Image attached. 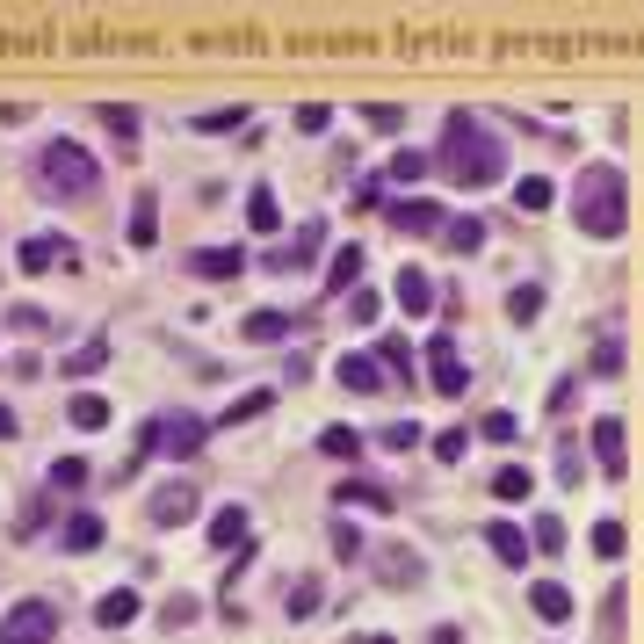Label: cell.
Here are the masks:
<instances>
[{"label":"cell","instance_id":"6da1fadb","mask_svg":"<svg viewBox=\"0 0 644 644\" xmlns=\"http://www.w3.org/2000/svg\"><path fill=\"white\" fill-rule=\"evenodd\" d=\"M442 167L464 181V189H493V181L507 174V152H500V138L485 131V124L449 116V131H442Z\"/></svg>","mask_w":644,"mask_h":644},{"label":"cell","instance_id":"7a4b0ae2","mask_svg":"<svg viewBox=\"0 0 644 644\" xmlns=\"http://www.w3.org/2000/svg\"><path fill=\"white\" fill-rule=\"evenodd\" d=\"M572 218H579V232H594V239H616L630 218H623V174L616 167H587V174H579V189H572Z\"/></svg>","mask_w":644,"mask_h":644},{"label":"cell","instance_id":"3957f363","mask_svg":"<svg viewBox=\"0 0 644 644\" xmlns=\"http://www.w3.org/2000/svg\"><path fill=\"white\" fill-rule=\"evenodd\" d=\"M37 181H44V196H95L102 167H95V152H80L73 138H58V145L37 152Z\"/></svg>","mask_w":644,"mask_h":644},{"label":"cell","instance_id":"277c9868","mask_svg":"<svg viewBox=\"0 0 644 644\" xmlns=\"http://www.w3.org/2000/svg\"><path fill=\"white\" fill-rule=\"evenodd\" d=\"M73 261H80V247H73L66 232H29L22 247H15V268L22 275H58V268H73Z\"/></svg>","mask_w":644,"mask_h":644},{"label":"cell","instance_id":"5b68a950","mask_svg":"<svg viewBox=\"0 0 644 644\" xmlns=\"http://www.w3.org/2000/svg\"><path fill=\"white\" fill-rule=\"evenodd\" d=\"M58 637V608L51 601H15L0 616V644H51Z\"/></svg>","mask_w":644,"mask_h":644},{"label":"cell","instance_id":"8992f818","mask_svg":"<svg viewBox=\"0 0 644 644\" xmlns=\"http://www.w3.org/2000/svg\"><path fill=\"white\" fill-rule=\"evenodd\" d=\"M203 442H210V420H203V413H167V420H152V449L174 456V464H181V456H196Z\"/></svg>","mask_w":644,"mask_h":644},{"label":"cell","instance_id":"52a82bcc","mask_svg":"<svg viewBox=\"0 0 644 644\" xmlns=\"http://www.w3.org/2000/svg\"><path fill=\"white\" fill-rule=\"evenodd\" d=\"M196 514H203V493H196L189 478H174V485H160V493L145 500V521H152V529H181V521H196Z\"/></svg>","mask_w":644,"mask_h":644},{"label":"cell","instance_id":"ba28073f","mask_svg":"<svg viewBox=\"0 0 644 644\" xmlns=\"http://www.w3.org/2000/svg\"><path fill=\"white\" fill-rule=\"evenodd\" d=\"M189 268L203 275V283H232V275H247L254 261H247V247H196Z\"/></svg>","mask_w":644,"mask_h":644},{"label":"cell","instance_id":"9c48e42d","mask_svg":"<svg viewBox=\"0 0 644 644\" xmlns=\"http://www.w3.org/2000/svg\"><path fill=\"white\" fill-rule=\"evenodd\" d=\"M384 218L398 225V232H413V239H427V232H442L449 218H442V203H427V196H406V203H391Z\"/></svg>","mask_w":644,"mask_h":644},{"label":"cell","instance_id":"30bf717a","mask_svg":"<svg viewBox=\"0 0 644 644\" xmlns=\"http://www.w3.org/2000/svg\"><path fill=\"white\" fill-rule=\"evenodd\" d=\"M427 370H435V391H442V398H464V391H471V377H464V362H456V341H449V333L427 348Z\"/></svg>","mask_w":644,"mask_h":644},{"label":"cell","instance_id":"8fae6325","mask_svg":"<svg viewBox=\"0 0 644 644\" xmlns=\"http://www.w3.org/2000/svg\"><path fill=\"white\" fill-rule=\"evenodd\" d=\"M333 377H341V391L370 398V391H384V362L377 355H341V362H333Z\"/></svg>","mask_w":644,"mask_h":644},{"label":"cell","instance_id":"7c38bea8","mask_svg":"<svg viewBox=\"0 0 644 644\" xmlns=\"http://www.w3.org/2000/svg\"><path fill=\"white\" fill-rule=\"evenodd\" d=\"M529 608H536V623H572V594L558 587V579H536V587H529Z\"/></svg>","mask_w":644,"mask_h":644},{"label":"cell","instance_id":"4fadbf2b","mask_svg":"<svg viewBox=\"0 0 644 644\" xmlns=\"http://www.w3.org/2000/svg\"><path fill=\"white\" fill-rule=\"evenodd\" d=\"M319 239H326L319 225H297V239H290V247H275V254H268V268H290V275H297V268H312Z\"/></svg>","mask_w":644,"mask_h":644},{"label":"cell","instance_id":"5bb4252c","mask_svg":"<svg viewBox=\"0 0 644 644\" xmlns=\"http://www.w3.org/2000/svg\"><path fill=\"white\" fill-rule=\"evenodd\" d=\"M594 456H601L608 478H623V464H630L623 456V420H594Z\"/></svg>","mask_w":644,"mask_h":644},{"label":"cell","instance_id":"9a60e30c","mask_svg":"<svg viewBox=\"0 0 644 644\" xmlns=\"http://www.w3.org/2000/svg\"><path fill=\"white\" fill-rule=\"evenodd\" d=\"M95 623H102V630H131V623H138V594H131V587L102 594V601H95Z\"/></svg>","mask_w":644,"mask_h":644},{"label":"cell","instance_id":"2e32d148","mask_svg":"<svg viewBox=\"0 0 644 644\" xmlns=\"http://www.w3.org/2000/svg\"><path fill=\"white\" fill-rule=\"evenodd\" d=\"M247 529H254V521H247V507H218V514H210V543H218V550H247Z\"/></svg>","mask_w":644,"mask_h":644},{"label":"cell","instance_id":"e0dca14e","mask_svg":"<svg viewBox=\"0 0 644 644\" xmlns=\"http://www.w3.org/2000/svg\"><path fill=\"white\" fill-rule=\"evenodd\" d=\"M485 543L500 550V565H529V536H521L514 521H485Z\"/></svg>","mask_w":644,"mask_h":644},{"label":"cell","instance_id":"ac0fdd59","mask_svg":"<svg viewBox=\"0 0 644 644\" xmlns=\"http://www.w3.org/2000/svg\"><path fill=\"white\" fill-rule=\"evenodd\" d=\"M333 500H341V507H398L391 493H384V485H370V478H341V485H333Z\"/></svg>","mask_w":644,"mask_h":644},{"label":"cell","instance_id":"d6986e66","mask_svg":"<svg viewBox=\"0 0 644 644\" xmlns=\"http://www.w3.org/2000/svg\"><path fill=\"white\" fill-rule=\"evenodd\" d=\"M247 225H254V232H275V225H283V210H275V189H268V181H254V189H247Z\"/></svg>","mask_w":644,"mask_h":644},{"label":"cell","instance_id":"ffe728a7","mask_svg":"<svg viewBox=\"0 0 644 644\" xmlns=\"http://www.w3.org/2000/svg\"><path fill=\"white\" fill-rule=\"evenodd\" d=\"M73 427H80V435L109 427V398H102V391H73Z\"/></svg>","mask_w":644,"mask_h":644},{"label":"cell","instance_id":"44dd1931","mask_svg":"<svg viewBox=\"0 0 644 644\" xmlns=\"http://www.w3.org/2000/svg\"><path fill=\"white\" fill-rule=\"evenodd\" d=\"M326 290H362V247H341V254H333Z\"/></svg>","mask_w":644,"mask_h":644},{"label":"cell","instance_id":"7402d4cb","mask_svg":"<svg viewBox=\"0 0 644 644\" xmlns=\"http://www.w3.org/2000/svg\"><path fill=\"white\" fill-rule=\"evenodd\" d=\"M398 304H406V312L420 319V312H427V304H435V283H427V275H420V268H406V275H398Z\"/></svg>","mask_w":644,"mask_h":644},{"label":"cell","instance_id":"603a6c76","mask_svg":"<svg viewBox=\"0 0 644 644\" xmlns=\"http://www.w3.org/2000/svg\"><path fill=\"white\" fill-rule=\"evenodd\" d=\"M377 579H384V587H406V579H420V558H413V550H377Z\"/></svg>","mask_w":644,"mask_h":644},{"label":"cell","instance_id":"cb8c5ba5","mask_svg":"<svg viewBox=\"0 0 644 644\" xmlns=\"http://www.w3.org/2000/svg\"><path fill=\"white\" fill-rule=\"evenodd\" d=\"M319 594H326V587H319L312 572H304V579H290V594H283V608H290V623H304V616H312V608H319Z\"/></svg>","mask_w":644,"mask_h":644},{"label":"cell","instance_id":"d4e9b609","mask_svg":"<svg viewBox=\"0 0 644 644\" xmlns=\"http://www.w3.org/2000/svg\"><path fill=\"white\" fill-rule=\"evenodd\" d=\"M152 239H160V203L138 196L131 203V247H152Z\"/></svg>","mask_w":644,"mask_h":644},{"label":"cell","instance_id":"484cf974","mask_svg":"<svg viewBox=\"0 0 644 644\" xmlns=\"http://www.w3.org/2000/svg\"><path fill=\"white\" fill-rule=\"evenodd\" d=\"M442 239H449V254H478V247H485V225H478V218H449Z\"/></svg>","mask_w":644,"mask_h":644},{"label":"cell","instance_id":"4316f807","mask_svg":"<svg viewBox=\"0 0 644 644\" xmlns=\"http://www.w3.org/2000/svg\"><path fill=\"white\" fill-rule=\"evenodd\" d=\"M95 543H102V514H87V507L66 514V550H95Z\"/></svg>","mask_w":644,"mask_h":644},{"label":"cell","instance_id":"83f0119b","mask_svg":"<svg viewBox=\"0 0 644 644\" xmlns=\"http://www.w3.org/2000/svg\"><path fill=\"white\" fill-rule=\"evenodd\" d=\"M290 326H297V319H283V312H254V319H247V341H254V348H275Z\"/></svg>","mask_w":644,"mask_h":644},{"label":"cell","instance_id":"f1b7e54d","mask_svg":"<svg viewBox=\"0 0 644 644\" xmlns=\"http://www.w3.org/2000/svg\"><path fill=\"white\" fill-rule=\"evenodd\" d=\"M536 312H543V290H536V283H521V290L507 297V319H514V326H529Z\"/></svg>","mask_w":644,"mask_h":644},{"label":"cell","instance_id":"f546056e","mask_svg":"<svg viewBox=\"0 0 644 644\" xmlns=\"http://www.w3.org/2000/svg\"><path fill=\"white\" fill-rule=\"evenodd\" d=\"M102 362H109V341H102V333H95V341H87V348H80V355L66 362V377H95Z\"/></svg>","mask_w":644,"mask_h":644},{"label":"cell","instance_id":"4dcf8cb0","mask_svg":"<svg viewBox=\"0 0 644 644\" xmlns=\"http://www.w3.org/2000/svg\"><path fill=\"white\" fill-rule=\"evenodd\" d=\"M196 616H203V601H196V594H174V601L160 608V623H167V630H189Z\"/></svg>","mask_w":644,"mask_h":644},{"label":"cell","instance_id":"1f68e13d","mask_svg":"<svg viewBox=\"0 0 644 644\" xmlns=\"http://www.w3.org/2000/svg\"><path fill=\"white\" fill-rule=\"evenodd\" d=\"M319 449L348 464V456H362V435H355V427H326V435H319Z\"/></svg>","mask_w":644,"mask_h":644},{"label":"cell","instance_id":"d6a6232c","mask_svg":"<svg viewBox=\"0 0 644 644\" xmlns=\"http://www.w3.org/2000/svg\"><path fill=\"white\" fill-rule=\"evenodd\" d=\"M493 493H500V500H529V471H521V464H500V471H493Z\"/></svg>","mask_w":644,"mask_h":644},{"label":"cell","instance_id":"836d02e7","mask_svg":"<svg viewBox=\"0 0 644 644\" xmlns=\"http://www.w3.org/2000/svg\"><path fill=\"white\" fill-rule=\"evenodd\" d=\"M51 485H58V493H80V485H87V464H80V456H58V464H51Z\"/></svg>","mask_w":644,"mask_h":644},{"label":"cell","instance_id":"e575fe53","mask_svg":"<svg viewBox=\"0 0 644 644\" xmlns=\"http://www.w3.org/2000/svg\"><path fill=\"white\" fill-rule=\"evenodd\" d=\"M514 203H521V210H543V203H550V181H543V174L514 181Z\"/></svg>","mask_w":644,"mask_h":644},{"label":"cell","instance_id":"d590c367","mask_svg":"<svg viewBox=\"0 0 644 644\" xmlns=\"http://www.w3.org/2000/svg\"><path fill=\"white\" fill-rule=\"evenodd\" d=\"M239 124H247V109H203L196 116V131H239Z\"/></svg>","mask_w":644,"mask_h":644},{"label":"cell","instance_id":"8d00e7d4","mask_svg":"<svg viewBox=\"0 0 644 644\" xmlns=\"http://www.w3.org/2000/svg\"><path fill=\"white\" fill-rule=\"evenodd\" d=\"M44 514H51V500H22V514H15V536H37V529H44Z\"/></svg>","mask_w":644,"mask_h":644},{"label":"cell","instance_id":"74e56055","mask_svg":"<svg viewBox=\"0 0 644 644\" xmlns=\"http://www.w3.org/2000/svg\"><path fill=\"white\" fill-rule=\"evenodd\" d=\"M536 550H565V521L558 514H536Z\"/></svg>","mask_w":644,"mask_h":644},{"label":"cell","instance_id":"f35d334b","mask_svg":"<svg viewBox=\"0 0 644 644\" xmlns=\"http://www.w3.org/2000/svg\"><path fill=\"white\" fill-rule=\"evenodd\" d=\"M8 326H15V333H51V319L37 312V304H15V312H8Z\"/></svg>","mask_w":644,"mask_h":644},{"label":"cell","instance_id":"ab89813d","mask_svg":"<svg viewBox=\"0 0 644 644\" xmlns=\"http://www.w3.org/2000/svg\"><path fill=\"white\" fill-rule=\"evenodd\" d=\"M594 370H601V377H616V370H623V341H616V333H601V355H594Z\"/></svg>","mask_w":644,"mask_h":644},{"label":"cell","instance_id":"60d3db41","mask_svg":"<svg viewBox=\"0 0 644 644\" xmlns=\"http://www.w3.org/2000/svg\"><path fill=\"white\" fill-rule=\"evenodd\" d=\"M594 550H601V558H623V521H601V529H594Z\"/></svg>","mask_w":644,"mask_h":644},{"label":"cell","instance_id":"b9f144b4","mask_svg":"<svg viewBox=\"0 0 644 644\" xmlns=\"http://www.w3.org/2000/svg\"><path fill=\"white\" fill-rule=\"evenodd\" d=\"M377 442H384V449H413V442H420V427H413V420H391Z\"/></svg>","mask_w":644,"mask_h":644},{"label":"cell","instance_id":"7bdbcfd3","mask_svg":"<svg viewBox=\"0 0 644 644\" xmlns=\"http://www.w3.org/2000/svg\"><path fill=\"white\" fill-rule=\"evenodd\" d=\"M471 449V427H449V435L435 442V456H442V464H456V456H464Z\"/></svg>","mask_w":644,"mask_h":644},{"label":"cell","instance_id":"ee69618b","mask_svg":"<svg viewBox=\"0 0 644 644\" xmlns=\"http://www.w3.org/2000/svg\"><path fill=\"white\" fill-rule=\"evenodd\" d=\"M102 124H109L116 138H138V109H102Z\"/></svg>","mask_w":644,"mask_h":644},{"label":"cell","instance_id":"f6af8a7d","mask_svg":"<svg viewBox=\"0 0 644 644\" xmlns=\"http://www.w3.org/2000/svg\"><path fill=\"white\" fill-rule=\"evenodd\" d=\"M391 174H398V181H420V174H427V152H398Z\"/></svg>","mask_w":644,"mask_h":644},{"label":"cell","instance_id":"bcb514c9","mask_svg":"<svg viewBox=\"0 0 644 644\" xmlns=\"http://www.w3.org/2000/svg\"><path fill=\"white\" fill-rule=\"evenodd\" d=\"M558 478H565V485H579V478H587V464H579V449H572V442L558 449Z\"/></svg>","mask_w":644,"mask_h":644},{"label":"cell","instance_id":"7dc6e473","mask_svg":"<svg viewBox=\"0 0 644 644\" xmlns=\"http://www.w3.org/2000/svg\"><path fill=\"white\" fill-rule=\"evenodd\" d=\"M348 319L370 326V319H377V297H370V290H348Z\"/></svg>","mask_w":644,"mask_h":644},{"label":"cell","instance_id":"c3c4849f","mask_svg":"<svg viewBox=\"0 0 644 644\" xmlns=\"http://www.w3.org/2000/svg\"><path fill=\"white\" fill-rule=\"evenodd\" d=\"M377 362H384V370H413V348H406V341H384Z\"/></svg>","mask_w":644,"mask_h":644},{"label":"cell","instance_id":"681fc988","mask_svg":"<svg viewBox=\"0 0 644 644\" xmlns=\"http://www.w3.org/2000/svg\"><path fill=\"white\" fill-rule=\"evenodd\" d=\"M333 543H341V558H362V529H348V521H333Z\"/></svg>","mask_w":644,"mask_h":644},{"label":"cell","instance_id":"f907efd6","mask_svg":"<svg viewBox=\"0 0 644 644\" xmlns=\"http://www.w3.org/2000/svg\"><path fill=\"white\" fill-rule=\"evenodd\" d=\"M254 413H268V391H254V398H239V406H232V413H225V420H232V427H239V420H254Z\"/></svg>","mask_w":644,"mask_h":644},{"label":"cell","instance_id":"816d5d0a","mask_svg":"<svg viewBox=\"0 0 644 644\" xmlns=\"http://www.w3.org/2000/svg\"><path fill=\"white\" fill-rule=\"evenodd\" d=\"M326 124H333V116H326L319 102H304V109H297V131H326Z\"/></svg>","mask_w":644,"mask_h":644},{"label":"cell","instance_id":"f5cc1de1","mask_svg":"<svg viewBox=\"0 0 644 644\" xmlns=\"http://www.w3.org/2000/svg\"><path fill=\"white\" fill-rule=\"evenodd\" d=\"M485 442H514V420L507 413H485Z\"/></svg>","mask_w":644,"mask_h":644},{"label":"cell","instance_id":"db71d44e","mask_svg":"<svg viewBox=\"0 0 644 644\" xmlns=\"http://www.w3.org/2000/svg\"><path fill=\"white\" fill-rule=\"evenodd\" d=\"M362 116H370V131H398V109H391V102H377V109H362Z\"/></svg>","mask_w":644,"mask_h":644},{"label":"cell","instance_id":"11a10c76","mask_svg":"<svg viewBox=\"0 0 644 644\" xmlns=\"http://www.w3.org/2000/svg\"><path fill=\"white\" fill-rule=\"evenodd\" d=\"M0 442H15V413L8 406H0Z\"/></svg>","mask_w":644,"mask_h":644}]
</instances>
